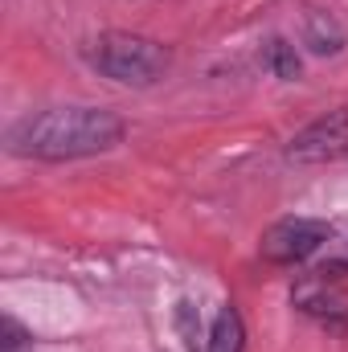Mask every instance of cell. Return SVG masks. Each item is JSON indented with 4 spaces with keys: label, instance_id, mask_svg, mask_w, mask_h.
Masks as SVG:
<instances>
[{
    "label": "cell",
    "instance_id": "3",
    "mask_svg": "<svg viewBox=\"0 0 348 352\" xmlns=\"http://www.w3.org/2000/svg\"><path fill=\"white\" fill-rule=\"evenodd\" d=\"M328 238H332V226L320 217H283L262 234L259 254L270 266H295L307 263L316 250H324Z\"/></svg>",
    "mask_w": 348,
    "mask_h": 352
},
{
    "label": "cell",
    "instance_id": "1",
    "mask_svg": "<svg viewBox=\"0 0 348 352\" xmlns=\"http://www.w3.org/2000/svg\"><path fill=\"white\" fill-rule=\"evenodd\" d=\"M127 123L107 107H50L8 127V152L29 160H87L119 148Z\"/></svg>",
    "mask_w": 348,
    "mask_h": 352
},
{
    "label": "cell",
    "instance_id": "2",
    "mask_svg": "<svg viewBox=\"0 0 348 352\" xmlns=\"http://www.w3.org/2000/svg\"><path fill=\"white\" fill-rule=\"evenodd\" d=\"M87 58L102 78H111L119 87H135V90L164 82V74L173 70V54H168L164 41L144 37V33H123V29L98 33L90 41Z\"/></svg>",
    "mask_w": 348,
    "mask_h": 352
},
{
    "label": "cell",
    "instance_id": "10",
    "mask_svg": "<svg viewBox=\"0 0 348 352\" xmlns=\"http://www.w3.org/2000/svg\"><path fill=\"white\" fill-rule=\"evenodd\" d=\"M29 349H33V336L12 316H4L0 320V352H29Z\"/></svg>",
    "mask_w": 348,
    "mask_h": 352
},
{
    "label": "cell",
    "instance_id": "8",
    "mask_svg": "<svg viewBox=\"0 0 348 352\" xmlns=\"http://www.w3.org/2000/svg\"><path fill=\"white\" fill-rule=\"evenodd\" d=\"M209 352H246V324L238 307H221L209 332Z\"/></svg>",
    "mask_w": 348,
    "mask_h": 352
},
{
    "label": "cell",
    "instance_id": "9",
    "mask_svg": "<svg viewBox=\"0 0 348 352\" xmlns=\"http://www.w3.org/2000/svg\"><path fill=\"white\" fill-rule=\"evenodd\" d=\"M173 328L176 336H180V344H184V352H201V316H197V303L193 299H180L173 307Z\"/></svg>",
    "mask_w": 348,
    "mask_h": 352
},
{
    "label": "cell",
    "instance_id": "4",
    "mask_svg": "<svg viewBox=\"0 0 348 352\" xmlns=\"http://www.w3.org/2000/svg\"><path fill=\"white\" fill-rule=\"evenodd\" d=\"M291 303H295V311H303L307 320H316L328 332H345L348 328V291L324 270L303 274L295 283V291H291Z\"/></svg>",
    "mask_w": 348,
    "mask_h": 352
},
{
    "label": "cell",
    "instance_id": "6",
    "mask_svg": "<svg viewBox=\"0 0 348 352\" xmlns=\"http://www.w3.org/2000/svg\"><path fill=\"white\" fill-rule=\"evenodd\" d=\"M299 37H303V45H307L316 58H336V54L348 45L345 25H340L332 12H324V8H303Z\"/></svg>",
    "mask_w": 348,
    "mask_h": 352
},
{
    "label": "cell",
    "instance_id": "7",
    "mask_svg": "<svg viewBox=\"0 0 348 352\" xmlns=\"http://www.w3.org/2000/svg\"><path fill=\"white\" fill-rule=\"evenodd\" d=\"M262 66H266L279 82H299V74H303L299 50H295L287 37H270V41L262 45Z\"/></svg>",
    "mask_w": 348,
    "mask_h": 352
},
{
    "label": "cell",
    "instance_id": "5",
    "mask_svg": "<svg viewBox=\"0 0 348 352\" xmlns=\"http://www.w3.org/2000/svg\"><path fill=\"white\" fill-rule=\"evenodd\" d=\"M345 152H348V107L320 115L299 135H291V144H287V156L295 164H324V160H336Z\"/></svg>",
    "mask_w": 348,
    "mask_h": 352
}]
</instances>
